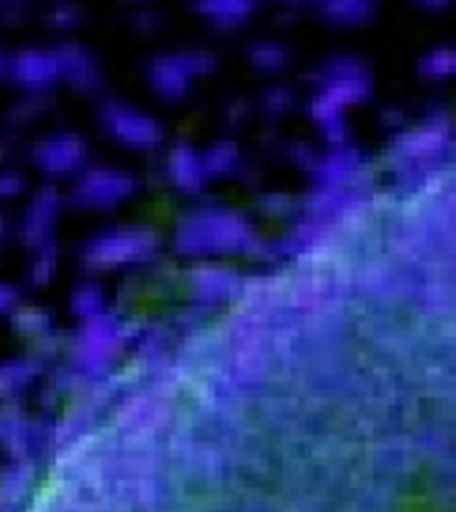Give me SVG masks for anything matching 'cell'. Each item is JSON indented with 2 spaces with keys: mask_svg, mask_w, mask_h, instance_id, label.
<instances>
[{
  "mask_svg": "<svg viewBox=\"0 0 456 512\" xmlns=\"http://www.w3.org/2000/svg\"><path fill=\"white\" fill-rule=\"evenodd\" d=\"M104 288L96 283V280H80L78 286L72 288L70 294V307L72 312L78 315V318L88 320V318H96V315H102L104 312Z\"/></svg>",
  "mask_w": 456,
  "mask_h": 512,
  "instance_id": "11",
  "label": "cell"
},
{
  "mask_svg": "<svg viewBox=\"0 0 456 512\" xmlns=\"http://www.w3.org/2000/svg\"><path fill=\"white\" fill-rule=\"evenodd\" d=\"M99 120L118 142L131 147H150L160 139V123L147 112L136 110L134 104L107 99L99 107Z\"/></svg>",
  "mask_w": 456,
  "mask_h": 512,
  "instance_id": "4",
  "label": "cell"
},
{
  "mask_svg": "<svg viewBox=\"0 0 456 512\" xmlns=\"http://www.w3.org/2000/svg\"><path fill=\"white\" fill-rule=\"evenodd\" d=\"M8 78L32 91H46L56 78H62L56 51L48 48H22L8 56Z\"/></svg>",
  "mask_w": 456,
  "mask_h": 512,
  "instance_id": "6",
  "label": "cell"
},
{
  "mask_svg": "<svg viewBox=\"0 0 456 512\" xmlns=\"http://www.w3.org/2000/svg\"><path fill=\"white\" fill-rule=\"evenodd\" d=\"M40 374L38 358H11L0 360V398L16 395Z\"/></svg>",
  "mask_w": 456,
  "mask_h": 512,
  "instance_id": "9",
  "label": "cell"
},
{
  "mask_svg": "<svg viewBox=\"0 0 456 512\" xmlns=\"http://www.w3.org/2000/svg\"><path fill=\"white\" fill-rule=\"evenodd\" d=\"M155 248V235L147 230H104L88 238L80 248V259L94 270H112L120 264L144 259Z\"/></svg>",
  "mask_w": 456,
  "mask_h": 512,
  "instance_id": "2",
  "label": "cell"
},
{
  "mask_svg": "<svg viewBox=\"0 0 456 512\" xmlns=\"http://www.w3.org/2000/svg\"><path fill=\"white\" fill-rule=\"evenodd\" d=\"M8 235H11V222H8L6 214H0V246L6 243Z\"/></svg>",
  "mask_w": 456,
  "mask_h": 512,
  "instance_id": "16",
  "label": "cell"
},
{
  "mask_svg": "<svg viewBox=\"0 0 456 512\" xmlns=\"http://www.w3.org/2000/svg\"><path fill=\"white\" fill-rule=\"evenodd\" d=\"M59 206H62V195L54 184H46L32 195V200L24 208L22 224H19V235L27 246L38 248L48 240H54L51 230H54L56 216H59Z\"/></svg>",
  "mask_w": 456,
  "mask_h": 512,
  "instance_id": "7",
  "label": "cell"
},
{
  "mask_svg": "<svg viewBox=\"0 0 456 512\" xmlns=\"http://www.w3.org/2000/svg\"><path fill=\"white\" fill-rule=\"evenodd\" d=\"M8 70V56L3 54V51H0V75H3V72Z\"/></svg>",
  "mask_w": 456,
  "mask_h": 512,
  "instance_id": "17",
  "label": "cell"
},
{
  "mask_svg": "<svg viewBox=\"0 0 456 512\" xmlns=\"http://www.w3.org/2000/svg\"><path fill=\"white\" fill-rule=\"evenodd\" d=\"M123 336H126V328L110 312L83 320L78 339L72 344V358L80 371H86L88 376L107 374Z\"/></svg>",
  "mask_w": 456,
  "mask_h": 512,
  "instance_id": "1",
  "label": "cell"
},
{
  "mask_svg": "<svg viewBox=\"0 0 456 512\" xmlns=\"http://www.w3.org/2000/svg\"><path fill=\"white\" fill-rule=\"evenodd\" d=\"M56 254H59V248H56L54 240H48V243L35 248V256L30 259V270H27L30 283H35V286H46L48 280L54 278L56 264H59V256Z\"/></svg>",
  "mask_w": 456,
  "mask_h": 512,
  "instance_id": "12",
  "label": "cell"
},
{
  "mask_svg": "<svg viewBox=\"0 0 456 512\" xmlns=\"http://www.w3.org/2000/svg\"><path fill=\"white\" fill-rule=\"evenodd\" d=\"M19 299H22L19 286L0 280V315H14V310L19 307Z\"/></svg>",
  "mask_w": 456,
  "mask_h": 512,
  "instance_id": "13",
  "label": "cell"
},
{
  "mask_svg": "<svg viewBox=\"0 0 456 512\" xmlns=\"http://www.w3.org/2000/svg\"><path fill=\"white\" fill-rule=\"evenodd\" d=\"M56 59H59V70H62L64 78L78 88H96L102 83V72H99L96 59L75 40H67L56 48Z\"/></svg>",
  "mask_w": 456,
  "mask_h": 512,
  "instance_id": "8",
  "label": "cell"
},
{
  "mask_svg": "<svg viewBox=\"0 0 456 512\" xmlns=\"http://www.w3.org/2000/svg\"><path fill=\"white\" fill-rule=\"evenodd\" d=\"M78 14L80 11L75 6H54L48 16H51V24H72Z\"/></svg>",
  "mask_w": 456,
  "mask_h": 512,
  "instance_id": "15",
  "label": "cell"
},
{
  "mask_svg": "<svg viewBox=\"0 0 456 512\" xmlns=\"http://www.w3.org/2000/svg\"><path fill=\"white\" fill-rule=\"evenodd\" d=\"M24 176L19 171H0V198H11L16 192H22Z\"/></svg>",
  "mask_w": 456,
  "mask_h": 512,
  "instance_id": "14",
  "label": "cell"
},
{
  "mask_svg": "<svg viewBox=\"0 0 456 512\" xmlns=\"http://www.w3.org/2000/svg\"><path fill=\"white\" fill-rule=\"evenodd\" d=\"M11 323H14L16 334L27 336L32 342H46L51 334V312L35 307V304H24V307L19 304L11 315Z\"/></svg>",
  "mask_w": 456,
  "mask_h": 512,
  "instance_id": "10",
  "label": "cell"
},
{
  "mask_svg": "<svg viewBox=\"0 0 456 512\" xmlns=\"http://www.w3.org/2000/svg\"><path fill=\"white\" fill-rule=\"evenodd\" d=\"M32 160L38 163L46 174L59 176L78 171L86 160V139L75 131H56L43 136L32 147Z\"/></svg>",
  "mask_w": 456,
  "mask_h": 512,
  "instance_id": "5",
  "label": "cell"
},
{
  "mask_svg": "<svg viewBox=\"0 0 456 512\" xmlns=\"http://www.w3.org/2000/svg\"><path fill=\"white\" fill-rule=\"evenodd\" d=\"M136 190L134 176L115 166L83 168L72 184L70 198L83 208H112L118 200L128 198Z\"/></svg>",
  "mask_w": 456,
  "mask_h": 512,
  "instance_id": "3",
  "label": "cell"
}]
</instances>
